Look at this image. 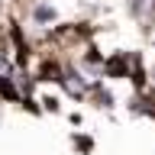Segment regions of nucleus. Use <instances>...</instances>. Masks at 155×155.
<instances>
[{"mask_svg": "<svg viewBox=\"0 0 155 155\" xmlns=\"http://www.w3.org/2000/svg\"><path fill=\"white\" fill-rule=\"evenodd\" d=\"M58 16H61V13H58V7L52 0H36L32 10H29V19H32L36 26H42V29H52L58 23Z\"/></svg>", "mask_w": 155, "mask_h": 155, "instance_id": "f257e3e1", "label": "nucleus"}, {"mask_svg": "<svg viewBox=\"0 0 155 155\" xmlns=\"http://www.w3.org/2000/svg\"><path fill=\"white\" fill-rule=\"evenodd\" d=\"M0 3H3V0H0Z\"/></svg>", "mask_w": 155, "mask_h": 155, "instance_id": "f03ea898", "label": "nucleus"}]
</instances>
